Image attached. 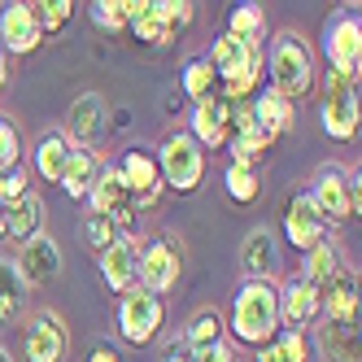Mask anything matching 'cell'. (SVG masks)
Wrapping results in <instances>:
<instances>
[{"instance_id": "obj_37", "label": "cell", "mask_w": 362, "mask_h": 362, "mask_svg": "<svg viewBox=\"0 0 362 362\" xmlns=\"http://www.w3.org/2000/svg\"><path fill=\"white\" fill-rule=\"evenodd\" d=\"M88 18L96 22V27L100 31H127V22H132V18H127V0H92V5H88Z\"/></svg>"}, {"instance_id": "obj_16", "label": "cell", "mask_w": 362, "mask_h": 362, "mask_svg": "<svg viewBox=\"0 0 362 362\" xmlns=\"http://www.w3.org/2000/svg\"><path fill=\"white\" fill-rule=\"evenodd\" d=\"M100 262V279H105V288L127 297L132 288H140V240L136 236H122L114 240L105 253H96Z\"/></svg>"}, {"instance_id": "obj_25", "label": "cell", "mask_w": 362, "mask_h": 362, "mask_svg": "<svg viewBox=\"0 0 362 362\" xmlns=\"http://www.w3.org/2000/svg\"><path fill=\"white\" fill-rule=\"evenodd\" d=\"M223 35H231L236 44H249V48H267V40H271L267 9H262V5H236V9L227 13Z\"/></svg>"}, {"instance_id": "obj_22", "label": "cell", "mask_w": 362, "mask_h": 362, "mask_svg": "<svg viewBox=\"0 0 362 362\" xmlns=\"http://www.w3.org/2000/svg\"><path fill=\"white\" fill-rule=\"evenodd\" d=\"M349 271H354V267L345 262V253L336 249L332 240H323V245H315V249L305 253V262H301V271H297V275H301V279L310 284V288H315V293L323 297V293L332 288V284H336V279H345Z\"/></svg>"}, {"instance_id": "obj_11", "label": "cell", "mask_w": 362, "mask_h": 362, "mask_svg": "<svg viewBox=\"0 0 362 362\" xmlns=\"http://www.w3.org/2000/svg\"><path fill=\"white\" fill-rule=\"evenodd\" d=\"M88 205H92V214H105L114 227H118V236H136V205H132V197H127V184H122V175H118V166L114 162H100V170H96V184H92V192H88Z\"/></svg>"}, {"instance_id": "obj_32", "label": "cell", "mask_w": 362, "mask_h": 362, "mask_svg": "<svg viewBox=\"0 0 362 362\" xmlns=\"http://www.w3.org/2000/svg\"><path fill=\"white\" fill-rule=\"evenodd\" d=\"M27 315V284L13 271V262L0 257V323H18Z\"/></svg>"}, {"instance_id": "obj_33", "label": "cell", "mask_w": 362, "mask_h": 362, "mask_svg": "<svg viewBox=\"0 0 362 362\" xmlns=\"http://www.w3.org/2000/svg\"><path fill=\"white\" fill-rule=\"evenodd\" d=\"M227 153H231V162H240V166H257L271 153V140L257 132V122H249V127H236V132L227 136Z\"/></svg>"}, {"instance_id": "obj_39", "label": "cell", "mask_w": 362, "mask_h": 362, "mask_svg": "<svg viewBox=\"0 0 362 362\" xmlns=\"http://www.w3.org/2000/svg\"><path fill=\"white\" fill-rule=\"evenodd\" d=\"M83 236H88L92 253H105L114 240H122V236H118V227H114L105 214H88V223H83Z\"/></svg>"}, {"instance_id": "obj_40", "label": "cell", "mask_w": 362, "mask_h": 362, "mask_svg": "<svg viewBox=\"0 0 362 362\" xmlns=\"http://www.w3.org/2000/svg\"><path fill=\"white\" fill-rule=\"evenodd\" d=\"M27 192H31L27 170H9V175H0V205H13L18 197H27Z\"/></svg>"}, {"instance_id": "obj_12", "label": "cell", "mask_w": 362, "mask_h": 362, "mask_svg": "<svg viewBox=\"0 0 362 362\" xmlns=\"http://www.w3.org/2000/svg\"><path fill=\"white\" fill-rule=\"evenodd\" d=\"M22 345H27V362H66L70 354V327L57 310H35L27 319V336H22Z\"/></svg>"}, {"instance_id": "obj_21", "label": "cell", "mask_w": 362, "mask_h": 362, "mask_svg": "<svg viewBox=\"0 0 362 362\" xmlns=\"http://www.w3.org/2000/svg\"><path fill=\"white\" fill-rule=\"evenodd\" d=\"M249 110H253L257 132H262L271 144H275L279 136H288V132H293V122H297L293 100H288V96H279V92H275V88H267V83L249 96Z\"/></svg>"}, {"instance_id": "obj_24", "label": "cell", "mask_w": 362, "mask_h": 362, "mask_svg": "<svg viewBox=\"0 0 362 362\" xmlns=\"http://www.w3.org/2000/svg\"><path fill=\"white\" fill-rule=\"evenodd\" d=\"M70 140L62 136V127H53V132H44L31 148V162H35V175L44 179V184H62V170L70 162Z\"/></svg>"}, {"instance_id": "obj_31", "label": "cell", "mask_w": 362, "mask_h": 362, "mask_svg": "<svg viewBox=\"0 0 362 362\" xmlns=\"http://www.w3.org/2000/svg\"><path fill=\"white\" fill-rule=\"evenodd\" d=\"M127 31H132L144 48H162V44H170V35H166V27L158 22V13H153V5L148 0H127Z\"/></svg>"}, {"instance_id": "obj_4", "label": "cell", "mask_w": 362, "mask_h": 362, "mask_svg": "<svg viewBox=\"0 0 362 362\" xmlns=\"http://www.w3.org/2000/svg\"><path fill=\"white\" fill-rule=\"evenodd\" d=\"M205 62L214 66V74H218V83H223V96H227V100H249L257 88L267 83L262 48L236 44L231 35H218V40H214V48L205 53Z\"/></svg>"}, {"instance_id": "obj_7", "label": "cell", "mask_w": 362, "mask_h": 362, "mask_svg": "<svg viewBox=\"0 0 362 362\" xmlns=\"http://www.w3.org/2000/svg\"><path fill=\"white\" fill-rule=\"evenodd\" d=\"M319 122L327 140L349 144L362 127V100H358V79H341V74H323V105H319Z\"/></svg>"}, {"instance_id": "obj_19", "label": "cell", "mask_w": 362, "mask_h": 362, "mask_svg": "<svg viewBox=\"0 0 362 362\" xmlns=\"http://www.w3.org/2000/svg\"><path fill=\"white\" fill-rule=\"evenodd\" d=\"M319 293L310 288L301 275L284 279L279 284V327H297V332H310L319 323Z\"/></svg>"}, {"instance_id": "obj_35", "label": "cell", "mask_w": 362, "mask_h": 362, "mask_svg": "<svg viewBox=\"0 0 362 362\" xmlns=\"http://www.w3.org/2000/svg\"><path fill=\"white\" fill-rule=\"evenodd\" d=\"M148 5H153V13H158V22L166 27L170 40L184 35L192 22H197V5H192V0H148Z\"/></svg>"}, {"instance_id": "obj_15", "label": "cell", "mask_w": 362, "mask_h": 362, "mask_svg": "<svg viewBox=\"0 0 362 362\" xmlns=\"http://www.w3.org/2000/svg\"><path fill=\"white\" fill-rule=\"evenodd\" d=\"M284 240H288L297 253H310L315 245H323V240H327V223H323L319 205L310 201V192H305V188H301V192H293L288 210H284Z\"/></svg>"}, {"instance_id": "obj_45", "label": "cell", "mask_w": 362, "mask_h": 362, "mask_svg": "<svg viewBox=\"0 0 362 362\" xmlns=\"http://www.w3.org/2000/svg\"><path fill=\"white\" fill-rule=\"evenodd\" d=\"M0 362H13V358H9V349H5V345H0Z\"/></svg>"}, {"instance_id": "obj_26", "label": "cell", "mask_w": 362, "mask_h": 362, "mask_svg": "<svg viewBox=\"0 0 362 362\" xmlns=\"http://www.w3.org/2000/svg\"><path fill=\"white\" fill-rule=\"evenodd\" d=\"M253 362H315V341H310V332L279 327L275 341L253 354Z\"/></svg>"}, {"instance_id": "obj_20", "label": "cell", "mask_w": 362, "mask_h": 362, "mask_svg": "<svg viewBox=\"0 0 362 362\" xmlns=\"http://www.w3.org/2000/svg\"><path fill=\"white\" fill-rule=\"evenodd\" d=\"M184 132L201 148H227V136H231V100L218 96V100H205V105H192Z\"/></svg>"}, {"instance_id": "obj_44", "label": "cell", "mask_w": 362, "mask_h": 362, "mask_svg": "<svg viewBox=\"0 0 362 362\" xmlns=\"http://www.w3.org/2000/svg\"><path fill=\"white\" fill-rule=\"evenodd\" d=\"M9 83V57H5V48H0V88Z\"/></svg>"}, {"instance_id": "obj_13", "label": "cell", "mask_w": 362, "mask_h": 362, "mask_svg": "<svg viewBox=\"0 0 362 362\" xmlns=\"http://www.w3.org/2000/svg\"><path fill=\"white\" fill-rule=\"evenodd\" d=\"M114 166H118L122 184H127V197H132V205L140 214L162 201V175H158V162H153L148 148H127Z\"/></svg>"}, {"instance_id": "obj_14", "label": "cell", "mask_w": 362, "mask_h": 362, "mask_svg": "<svg viewBox=\"0 0 362 362\" xmlns=\"http://www.w3.org/2000/svg\"><path fill=\"white\" fill-rule=\"evenodd\" d=\"M40 44H44V31L35 22L31 0H13V5L0 9V48H5V57H27Z\"/></svg>"}, {"instance_id": "obj_43", "label": "cell", "mask_w": 362, "mask_h": 362, "mask_svg": "<svg viewBox=\"0 0 362 362\" xmlns=\"http://www.w3.org/2000/svg\"><path fill=\"white\" fill-rule=\"evenodd\" d=\"M192 362H240V358H236V349H231V345H218L210 354H197Z\"/></svg>"}, {"instance_id": "obj_28", "label": "cell", "mask_w": 362, "mask_h": 362, "mask_svg": "<svg viewBox=\"0 0 362 362\" xmlns=\"http://www.w3.org/2000/svg\"><path fill=\"white\" fill-rule=\"evenodd\" d=\"M96 170H100L96 148H70V162H66V170H62V188H66V197L88 201V192H92V184H96Z\"/></svg>"}, {"instance_id": "obj_41", "label": "cell", "mask_w": 362, "mask_h": 362, "mask_svg": "<svg viewBox=\"0 0 362 362\" xmlns=\"http://www.w3.org/2000/svg\"><path fill=\"white\" fill-rule=\"evenodd\" d=\"M158 362H192V349L184 345V336H175V341H166Z\"/></svg>"}, {"instance_id": "obj_27", "label": "cell", "mask_w": 362, "mask_h": 362, "mask_svg": "<svg viewBox=\"0 0 362 362\" xmlns=\"http://www.w3.org/2000/svg\"><path fill=\"white\" fill-rule=\"evenodd\" d=\"M240 267H245V279H271L275 275V231L257 227L245 236L240 245Z\"/></svg>"}, {"instance_id": "obj_10", "label": "cell", "mask_w": 362, "mask_h": 362, "mask_svg": "<svg viewBox=\"0 0 362 362\" xmlns=\"http://www.w3.org/2000/svg\"><path fill=\"white\" fill-rule=\"evenodd\" d=\"M162 323H166V301L162 297H153L144 288H132L122 297V305H118V336L127 345H136V349L153 345L158 332H162Z\"/></svg>"}, {"instance_id": "obj_2", "label": "cell", "mask_w": 362, "mask_h": 362, "mask_svg": "<svg viewBox=\"0 0 362 362\" xmlns=\"http://www.w3.org/2000/svg\"><path fill=\"white\" fill-rule=\"evenodd\" d=\"M262 62H267V88H275L279 96L301 100L315 92L319 57H315V44L301 31H275L262 48Z\"/></svg>"}, {"instance_id": "obj_9", "label": "cell", "mask_w": 362, "mask_h": 362, "mask_svg": "<svg viewBox=\"0 0 362 362\" xmlns=\"http://www.w3.org/2000/svg\"><path fill=\"white\" fill-rule=\"evenodd\" d=\"M179 275H184V249L170 236H148L140 240V288L153 297H166Z\"/></svg>"}, {"instance_id": "obj_5", "label": "cell", "mask_w": 362, "mask_h": 362, "mask_svg": "<svg viewBox=\"0 0 362 362\" xmlns=\"http://www.w3.org/2000/svg\"><path fill=\"white\" fill-rule=\"evenodd\" d=\"M305 192H310V201L319 205V214H323L327 227H341L349 218H362V175H358V166L345 170V166L327 162V166L315 170V179H310Z\"/></svg>"}, {"instance_id": "obj_1", "label": "cell", "mask_w": 362, "mask_h": 362, "mask_svg": "<svg viewBox=\"0 0 362 362\" xmlns=\"http://www.w3.org/2000/svg\"><path fill=\"white\" fill-rule=\"evenodd\" d=\"M223 327L236 336V345L245 349H262L275 341L279 332V284L275 279H240L231 293V310Z\"/></svg>"}, {"instance_id": "obj_42", "label": "cell", "mask_w": 362, "mask_h": 362, "mask_svg": "<svg viewBox=\"0 0 362 362\" xmlns=\"http://www.w3.org/2000/svg\"><path fill=\"white\" fill-rule=\"evenodd\" d=\"M88 362H122V358H118V349H114L110 341H96L92 354H88Z\"/></svg>"}, {"instance_id": "obj_17", "label": "cell", "mask_w": 362, "mask_h": 362, "mask_svg": "<svg viewBox=\"0 0 362 362\" xmlns=\"http://www.w3.org/2000/svg\"><path fill=\"white\" fill-rule=\"evenodd\" d=\"M13 271L22 275V284H27V288H40V284L57 279V271H62V249H57V240L48 236V231H40L35 240L18 245Z\"/></svg>"}, {"instance_id": "obj_6", "label": "cell", "mask_w": 362, "mask_h": 362, "mask_svg": "<svg viewBox=\"0 0 362 362\" xmlns=\"http://www.w3.org/2000/svg\"><path fill=\"white\" fill-rule=\"evenodd\" d=\"M153 162H158V175H162V188L179 192V197H192L205 179V148L188 136V132H170L158 153H153Z\"/></svg>"}, {"instance_id": "obj_34", "label": "cell", "mask_w": 362, "mask_h": 362, "mask_svg": "<svg viewBox=\"0 0 362 362\" xmlns=\"http://www.w3.org/2000/svg\"><path fill=\"white\" fill-rule=\"evenodd\" d=\"M223 184H227V197L236 201V205H253L257 197H262V175H257V166L231 162L227 175H223Z\"/></svg>"}, {"instance_id": "obj_8", "label": "cell", "mask_w": 362, "mask_h": 362, "mask_svg": "<svg viewBox=\"0 0 362 362\" xmlns=\"http://www.w3.org/2000/svg\"><path fill=\"white\" fill-rule=\"evenodd\" d=\"M323 57H327V70L341 74V79H358L362 74V18H358V9H341L327 22Z\"/></svg>"}, {"instance_id": "obj_29", "label": "cell", "mask_w": 362, "mask_h": 362, "mask_svg": "<svg viewBox=\"0 0 362 362\" xmlns=\"http://www.w3.org/2000/svg\"><path fill=\"white\" fill-rule=\"evenodd\" d=\"M223 315L214 305H205V310H197V315L188 319V327H184V345L192 349V358L197 354H210V349H218L223 345Z\"/></svg>"}, {"instance_id": "obj_38", "label": "cell", "mask_w": 362, "mask_h": 362, "mask_svg": "<svg viewBox=\"0 0 362 362\" xmlns=\"http://www.w3.org/2000/svg\"><path fill=\"white\" fill-rule=\"evenodd\" d=\"M70 18H74V0H40V5H35V22H40L44 35L62 31Z\"/></svg>"}, {"instance_id": "obj_18", "label": "cell", "mask_w": 362, "mask_h": 362, "mask_svg": "<svg viewBox=\"0 0 362 362\" xmlns=\"http://www.w3.org/2000/svg\"><path fill=\"white\" fill-rule=\"evenodd\" d=\"M105 122H110V118H105V96H100V92H83V96L70 105L62 136H66L74 148H92L100 136H105Z\"/></svg>"}, {"instance_id": "obj_23", "label": "cell", "mask_w": 362, "mask_h": 362, "mask_svg": "<svg viewBox=\"0 0 362 362\" xmlns=\"http://www.w3.org/2000/svg\"><path fill=\"white\" fill-rule=\"evenodd\" d=\"M44 231V201H40V192L31 188L27 197H18L13 205H5V240H13V245H27V240H35Z\"/></svg>"}, {"instance_id": "obj_30", "label": "cell", "mask_w": 362, "mask_h": 362, "mask_svg": "<svg viewBox=\"0 0 362 362\" xmlns=\"http://www.w3.org/2000/svg\"><path fill=\"white\" fill-rule=\"evenodd\" d=\"M184 96L192 100V105H205V100H218L223 96V83H218V74H214V66L205 62V53L201 57H192L188 66H184Z\"/></svg>"}, {"instance_id": "obj_3", "label": "cell", "mask_w": 362, "mask_h": 362, "mask_svg": "<svg viewBox=\"0 0 362 362\" xmlns=\"http://www.w3.org/2000/svg\"><path fill=\"white\" fill-rule=\"evenodd\" d=\"M319 345L332 362H358V275L336 279L319 301Z\"/></svg>"}, {"instance_id": "obj_36", "label": "cell", "mask_w": 362, "mask_h": 362, "mask_svg": "<svg viewBox=\"0 0 362 362\" xmlns=\"http://www.w3.org/2000/svg\"><path fill=\"white\" fill-rule=\"evenodd\" d=\"M22 153H27V144H22V127L9 114H0V175L22 170Z\"/></svg>"}]
</instances>
